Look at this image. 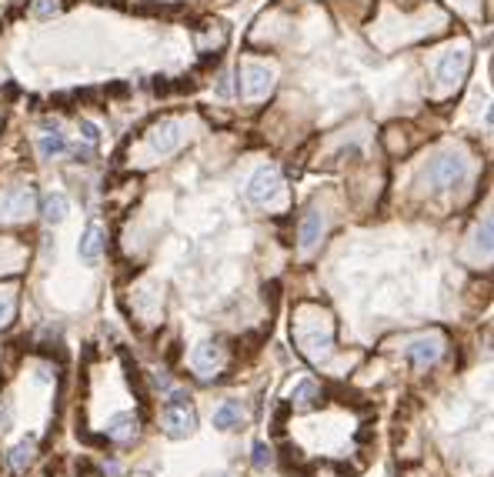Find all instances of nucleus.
Returning a JSON list of instances; mask_svg holds the SVG:
<instances>
[{"instance_id":"obj_14","label":"nucleus","mask_w":494,"mask_h":477,"mask_svg":"<svg viewBox=\"0 0 494 477\" xmlns=\"http://www.w3.org/2000/svg\"><path fill=\"white\" fill-rule=\"evenodd\" d=\"M101 254H104V230L97 224H90L87 230H84V237H80V257H84L87 264H94Z\"/></svg>"},{"instance_id":"obj_21","label":"nucleus","mask_w":494,"mask_h":477,"mask_svg":"<svg viewBox=\"0 0 494 477\" xmlns=\"http://www.w3.org/2000/svg\"><path fill=\"white\" fill-rule=\"evenodd\" d=\"M80 130H84V137H87V144H97V137H101V134H97V127L90 124V120H84V124H80Z\"/></svg>"},{"instance_id":"obj_5","label":"nucleus","mask_w":494,"mask_h":477,"mask_svg":"<svg viewBox=\"0 0 494 477\" xmlns=\"http://www.w3.org/2000/svg\"><path fill=\"white\" fill-rule=\"evenodd\" d=\"M241 90L251 97V101H261V97H267V90H271V84H274V74L267 70L264 63H244L241 70Z\"/></svg>"},{"instance_id":"obj_22","label":"nucleus","mask_w":494,"mask_h":477,"mask_svg":"<svg viewBox=\"0 0 494 477\" xmlns=\"http://www.w3.org/2000/svg\"><path fill=\"white\" fill-rule=\"evenodd\" d=\"M217 94H221V97H230V77H221V80H217Z\"/></svg>"},{"instance_id":"obj_2","label":"nucleus","mask_w":494,"mask_h":477,"mask_svg":"<svg viewBox=\"0 0 494 477\" xmlns=\"http://www.w3.org/2000/svg\"><path fill=\"white\" fill-rule=\"evenodd\" d=\"M194 424H197V417H194L190 397L187 394H171V401L164 407V430L171 438H187Z\"/></svg>"},{"instance_id":"obj_18","label":"nucleus","mask_w":494,"mask_h":477,"mask_svg":"<svg viewBox=\"0 0 494 477\" xmlns=\"http://www.w3.org/2000/svg\"><path fill=\"white\" fill-rule=\"evenodd\" d=\"M271 461H274L271 447H267L264 440H257V444H254V467H261V471H264V467L271 464Z\"/></svg>"},{"instance_id":"obj_12","label":"nucleus","mask_w":494,"mask_h":477,"mask_svg":"<svg viewBox=\"0 0 494 477\" xmlns=\"http://www.w3.org/2000/svg\"><path fill=\"white\" fill-rule=\"evenodd\" d=\"M107 438L121 440V444L134 440L137 438V417L134 414H114L111 421H107Z\"/></svg>"},{"instance_id":"obj_7","label":"nucleus","mask_w":494,"mask_h":477,"mask_svg":"<svg viewBox=\"0 0 494 477\" xmlns=\"http://www.w3.org/2000/svg\"><path fill=\"white\" fill-rule=\"evenodd\" d=\"M464 70H468V54L464 51L444 54L441 61H438V80H441V87H455L457 80L464 77Z\"/></svg>"},{"instance_id":"obj_13","label":"nucleus","mask_w":494,"mask_h":477,"mask_svg":"<svg viewBox=\"0 0 494 477\" xmlns=\"http://www.w3.org/2000/svg\"><path fill=\"white\" fill-rule=\"evenodd\" d=\"M37 151L44 161H54V157H61V154L70 151V144H67V137H63L61 130H47V134H40Z\"/></svg>"},{"instance_id":"obj_1","label":"nucleus","mask_w":494,"mask_h":477,"mask_svg":"<svg viewBox=\"0 0 494 477\" xmlns=\"http://www.w3.org/2000/svg\"><path fill=\"white\" fill-rule=\"evenodd\" d=\"M468 177V161L457 157V154H444L438 161L428 167V180H431L438 190H451V187H461Z\"/></svg>"},{"instance_id":"obj_6","label":"nucleus","mask_w":494,"mask_h":477,"mask_svg":"<svg viewBox=\"0 0 494 477\" xmlns=\"http://www.w3.org/2000/svg\"><path fill=\"white\" fill-rule=\"evenodd\" d=\"M151 147L157 154H171V151H178L180 144H184V124L180 120H161V124L151 130Z\"/></svg>"},{"instance_id":"obj_25","label":"nucleus","mask_w":494,"mask_h":477,"mask_svg":"<svg viewBox=\"0 0 494 477\" xmlns=\"http://www.w3.org/2000/svg\"><path fill=\"white\" fill-rule=\"evenodd\" d=\"M140 477H147V474H140Z\"/></svg>"},{"instance_id":"obj_8","label":"nucleus","mask_w":494,"mask_h":477,"mask_svg":"<svg viewBox=\"0 0 494 477\" xmlns=\"http://www.w3.org/2000/svg\"><path fill=\"white\" fill-rule=\"evenodd\" d=\"M34 207V190L30 187H13L7 194H0V213L4 217H24Z\"/></svg>"},{"instance_id":"obj_10","label":"nucleus","mask_w":494,"mask_h":477,"mask_svg":"<svg viewBox=\"0 0 494 477\" xmlns=\"http://www.w3.org/2000/svg\"><path fill=\"white\" fill-rule=\"evenodd\" d=\"M244 417H247V411L241 407V401H224L214 411V427L217 430H234V427L244 424Z\"/></svg>"},{"instance_id":"obj_16","label":"nucleus","mask_w":494,"mask_h":477,"mask_svg":"<svg viewBox=\"0 0 494 477\" xmlns=\"http://www.w3.org/2000/svg\"><path fill=\"white\" fill-rule=\"evenodd\" d=\"M34 461V440H20V444H13L11 454H7V464L11 471H27V464Z\"/></svg>"},{"instance_id":"obj_24","label":"nucleus","mask_w":494,"mask_h":477,"mask_svg":"<svg viewBox=\"0 0 494 477\" xmlns=\"http://www.w3.org/2000/svg\"><path fill=\"white\" fill-rule=\"evenodd\" d=\"M214 477H230V474H214Z\"/></svg>"},{"instance_id":"obj_23","label":"nucleus","mask_w":494,"mask_h":477,"mask_svg":"<svg viewBox=\"0 0 494 477\" xmlns=\"http://www.w3.org/2000/svg\"><path fill=\"white\" fill-rule=\"evenodd\" d=\"M37 13H44V17L54 13V0H37Z\"/></svg>"},{"instance_id":"obj_4","label":"nucleus","mask_w":494,"mask_h":477,"mask_svg":"<svg viewBox=\"0 0 494 477\" xmlns=\"http://www.w3.org/2000/svg\"><path fill=\"white\" fill-rule=\"evenodd\" d=\"M441 351H444V344H441V337H414V340H407V347H405V354L411 357V364L414 367H431V364H438V357H441Z\"/></svg>"},{"instance_id":"obj_20","label":"nucleus","mask_w":494,"mask_h":477,"mask_svg":"<svg viewBox=\"0 0 494 477\" xmlns=\"http://www.w3.org/2000/svg\"><path fill=\"white\" fill-rule=\"evenodd\" d=\"M11 317H13V297L4 294V297H0V324H7Z\"/></svg>"},{"instance_id":"obj_19","label":"nucleus","mask_w":494,"mask_h":477,"mask_svg":"<svg viewBox=\"0 0 494 477\" xmlns=\"http://www.w3.org/2000/svg\"><path fill=\"white\" fill-rule=\"evenodd\" d=\"M13 424V411H11V404L7 401H0V434H7Z\"/></svg>"},{"instance_id":"obj_11","label":"nucleus","mask_w":494,"mask_h":477,"mask_svg":"<svg viewBox=\"0 0 494 477\" xmlns=\"http://www.w3.org/2000/svg\"><path fill=\"white\" fill-rule=\"evenodd\" d=\"M321 234H324V213L321 211L304 213V221H301V247H304V251H314Z\"/></svg>"},{"instance_id":"obj_9","label":"nucleus","mask_w":494,"mask_h":477,"mask_svg":"<svg viewBox=\"0 0 494 477\" xmlns=\"http://www.w3.org/2000/svg\"><path fill=\"white\" fill-rule=\"evenodd\" d=\"M190 364H194V371H201V374H214L217 367L224 364V351L217 347L214 340H201L194 347V354H190Z\"/></svg>"},{"instance_id":"obj_3","label":"nucleus","mask_w":494,"mask_h":477,"mask_svg":"<svg viewBox=\"0 0 494 477\" xmlns=\"http://www.w3.org/2000/svg\"><path fill=\"white\" fill-rule=\"evenodd\" d=\"M278 194H280V171L274 163L257 167L251 177V184H247V197H251L254 204H271Z\"/></svg>"},{"instance_id":"obj_15","label":"nucleus","mask_w":494,"mask_h":477,"mask_svg":"<svg viewBox=\"0 0 494 477\" xmlns=\"http://www.w3.org/2000/svg\"><path fill=\"white\" fill-rule=\"evenodd\" d=\"M40 211H44V221H47V224H61L63 217H67V211H70V204H67L63 194H47Z\"/></svg>"},{"instance_id":"obj_17","label":"nucleus","mask_w":494,"mask_h":477,"mask_svg":"<svg viewBox=\"0 0 494 477\" xmlns=\"http://www.w3.org/2000/svg\"><path fill=\"white\" fill-rule=\"evenodd\" d=\"M317 394H321V390H317L314 380H301V384L291 390V404L294 407H311V404L317 401Z\"/></svg>"}]
</instances>
